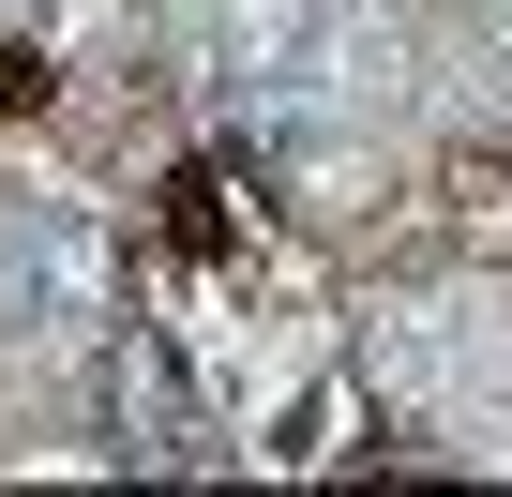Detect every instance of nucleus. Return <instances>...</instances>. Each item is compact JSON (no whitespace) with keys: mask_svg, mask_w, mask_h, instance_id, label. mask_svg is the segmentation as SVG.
Listing matches in <instances>:
<instances>
[{"mask_svg":"<svg viewBox=\"0 0 512 497\" xmlns=\"http://www.w3.org/2000/svg\"><path fill=\"white\" fill-rule=\"evenodd\" d=\"M121 422H136V452H196V407H181V362L166 347H121Z\"/></svg>","mask_w":512,"mask_h":497,"instance_id":"obj_1","label":"nucleus"}]
</instances>
